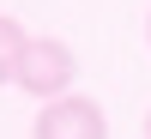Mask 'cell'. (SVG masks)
Masks as SVG:
<instances>
[{
	"label": "cell",
	"instance_id": "6da1fadb",
	"mask_svg": "<svg viewBox=\"0 0 151 139\" xmlns=\"http://www.w3.org/2000/svg\"><path fill=\"white\" fill-rule=\"evenodd\" d=\"M73 79H79V55H73L60 36H30L24 55H18V73H12V85H18L24 97H36V103L67 97Z\"/></svg>",
	"mask_w": 151,
	"mask_h": 139
},
{
	"label": "cell",
	"instance_id": "7a4b0ae2",
	"mask_svg": "<svg viewBox=\"0 0 151 139\" xmlns=\"http://www.w3.org/2000/svg\"><path fill=\"white\" fill-rule=\"evenodd\" d=\"M30 139H109V115L91 103V97L67 91V97H48V103L36 109Z\"/></svg>",
	"mask_w": 151,
	"mask_h": 139
},
{
	"label": "cell",
	"instance_id": "3957f363",
	"mask_svg": "<svg viewBox=\"0 0 151 139\" xmlns=\"http://www.w3.org/2000/svg\"><path fill=\"white\" fill-rule=\"evenodd\" d=\"M24 24L12 18V12H0V85H12V73H18V55H24Z\"/></svg>",
	"mask_w": 151,
	"mask_h": 139
},
{
	"label": "cell",
	"instance_id": "277c9868",
	"mask_svg": "<svg viewBox=\"0 0 151 139\" xmlns=\"http://www.w3.org/2000/svg\"><path fill=\"white\" fill-rule=\"evenodd\" d=\"M145 42H151V12H145Z\"/></svg>",
	"mask_w": 151,
	"mask_h": 139
},
{
	"label": "cell",
	"instance_id": "5b68a950",
	"mask_svg": "<svg viewBox=\"0 0 151 139\" xmlns=\"http://www.w3.org/2000/svg\"><path fill=\"white\" fill-rule=\"evenodd\" d=\"M145 139H151V109H145Z\"/></svg>",
	"mask_w": 151,
	"mask_h": 139
}]
</instances>
